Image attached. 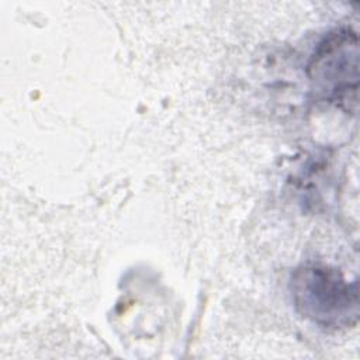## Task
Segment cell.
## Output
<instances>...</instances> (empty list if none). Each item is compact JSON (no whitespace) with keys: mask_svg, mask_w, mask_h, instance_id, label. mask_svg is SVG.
<instances>
[{"mask_svg":"<svg viewBox=\"0 0 360 360\" xmlns=\"http://www.w3.org/2000/svg\"><path fill=\"white\" fill-rule=\"evenodd\" d=\"M291 292L297 311L314 323L340 329L359 319V290L340 271L323 264H307L291 276Z\"/></svg>","mask_w":360,"mask_h":360,"instance_id":"1","label":"cell"},{"mask_svg":"<svg viewBox=\"0 0 360 360\" xmlns=\"http://www.w3.org/2000/svg\"><path fill=\"white\" fill-rule=\"evenodd\" d=\"M359 38L350 30H336L319 42L308 76L325 100L339 105H356L359 87Z\"/></svg>","mask_w":360,"mask_h":360,"instance_id":"2","label":"cell"}]
</instances>
